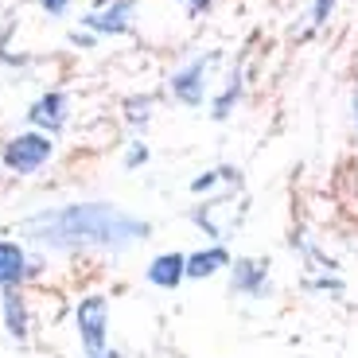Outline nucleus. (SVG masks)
I'll return each mask as SVG.
<instances>
[{"label":"nucleus","instance_id":"f257e3e1","mask_svg":"<svg viewBox=\"0 0 358 358\" xmlns=\"http://www.w3.org/2000/svg\"><path fill=\"white\" fill-rule=\"evenodd\" d=\"M16 230L27 242L59 253H125L129 245L144 242L152 226L113 203H63L51 210H39V215H27Z\"/></svg>","mask_w":358,"mask_h":358},{"label":"nucleus","instance_id":"f03ea898","mask_svg":"<svg viewBox=\"0 0 358 358\" xmlns=\"http://www.w3.org/2000/svg\"><path fill=\"white\" fill-rule=\"evenodd\" d=\"M191 218H195V226L206 238H215V245H222V242H230L234 234H238V226H242L245 203L234 206L230 195H215V199H206V203H199L195 210H191Z\"/></svg>","mask_w":358,"mask_h":358},{"label":"nucleus","instance_id":"7ed1b4c3","mask_svg":"<svg viewBox=\"0 0 358 358\" xmlns=\"http://www.w3.org/2000/svg\"><path fill=\"white\" fill-rule=\"evenodd\" d=\"M74 327H78V343L82 350H86L90 358L101 355V350H109V300L98 292H90L78 300V308H74Z\"/></svg>","mask_w":358,"mask_h":358},{"label":"nucleus","instance_id":"20e7f679","mask_svg":"<svg viewBox=\"0 0 358 358\" xmlns=\"http://www.w3.org/2000/svg\"><path fill=\"white\" fill-rule=\"evenodd\" d=\"M51 156H55V141L36 129V133L12 136V141L4 144L0 160H4V168H8V171H16V176H36V171L51 160Z\"/></svg>","mask_w":358,"mask_h":358},{"label":"nucleus","instance_id":"39448f33","mask_svg":"<svg viewBox=\"0 0 358 358\" xmlns=\"http://www.w3.org/2000/svg\"><path fill=\"white\" fill-rule=\"evenodd\" d=\"M273 292V268L265 257H234L230 261V296L265 300Z\"/></svg>","mask_w":358,"mask_h":358},{"label":"nucleus","instance_id":"423d86ee","mask_svg":"<svg viewBox=\"0 0 358 358\" xmlns=\"http://www.w3.org/2000/svg\"><path fill=\"white\" fill-rule=\"evenodd\" d=\"M218 55H199V59H191V63H183L176 74L168 78L171 94H176V101H183V106H203L206 90H210V66H215Z\"/></svg>","mask_w":358,"mask_h":358},{"label":"nucleus","instance_id":"0eeeda50","mask_svg":"<svg viewBox=\"0 0 358 358\" xmlns=\"http://www.w3.org/2000/svg\"><path fill=\"white\" fill-rule=\"evenodd\" d=\"M144 280L152 288H160V292H176L183 280H187V253H160V257L148 261V268H144Z\"/></svg>","mask_w":358,"mask_h":358},{"label":"nucleus","instance_id":"6e6552de","mask_svg":"<svg viewBox=\"0 0 358 358\" xmlns=\"http://www.w3.org/2000/svg\"><path fill=\"white\" fill-rule=\"evenodd\" d=\"M0 315H4V331L16 347H27L31 339V312H27V300L20 288H4L0 296Z\"/></svg>","mask_w":358,"mask_h":358},{"label":"nucleus","instance_id":"1a4fd4ad","mask_svg":"<svg viewBox=\"0 0 358 358\" xmlns=\"http://www.w3.org/2000/svg\"><path fill=\"white\" fill-rule=\"evenodd\" d=\"M133 12H136V0H109L106 8L90 12L86 27L98 31V36H125V31H133Z\"/></svg>","mask_w":358,"mask_h":358},{"label":"nucleus","instance_id":"9d476101","mask_svg":"<svg viewBox=\"0 0 358 358\" xmlns=\"http://www.w3.org/2000/svg\"><path fill=\"white\" fill-rule=\"evenodd\" d=\"M31 273H36V261L27 257L24 245L0 238V288H20Z\"/></svg>","mask_w":358,"mask_h":358},{"label":"nucleus","instance_id":"9b49d317","mask_svg":"<svg viewBox=\"0 0 358 358\" xmlns=\"http://www.w3.org/2000/svg\"><path fill=\"white\" fill-rule=\"evenodd\" d=\"M27 121H31L39 133L55 136L59 129L66 125V94H63V90H51V94L36 98V106L27 109Z\"/></svg>","mask_w":358,"mask_h":358},{"label":"nucleus","instance_id":"f8f14e48","mask_svg":"<svg viewBox=\"0 0 358 358\" xmlns=\"http://www.w3.org/2000/svg\"><path fill=\"white\" fill-rule=\"evenodd\" d=\"M230 250L226 245H206V250L199 253H187V280H210L218 277V273H226L230 268Z\"/></svg>","mask_w":358,"mask_h":358},{"label":"nucleus","instance_id":"ddd939ff","mask_svg":"<svg viewBox=\"0 0 358 358\" xmlns=\"http://www.w3.org/2000/svg\"><path fill=\"white\" fill-rule=\"evenodd\" d=\"M218 183H242V176H238V168H210V171L191 179V195H206V191H215Z\"/></svg>","mask_w":358,"mask_h":358},{"label":"nucleus","instance_id":"4468645a","mask_svg":"<svg viewBox=\"0 0 358 358\" xmlns=\"http://www.w3.org/2000/svg\"><path fill=\"white\" fill-rule=\"evenodd\" d=\"M238 98H242V74L234 71L230 78H226L222 94L215 98V109H210V117H215V121H226V117H230V109L238 106Z\"/></svg>","mask_w":358,"mask_h":358},{"label":"nucleus","instance_id":"2eb2a0df","mask_svg":"<svg viewBox=\"0 0 358 358\" xmlns=\"http://www.w3.org/2000/svg\"><path fill=\"white\" fill-rule=\"evenodd\" d=\"M331 12H335V0H312V8H308V24L323 27L327 20H331Z\"/></svg>","mask_w":358,"mask_h":358},{"label":"nucleus","instance_id":"dca6fc26","mask_svg":"<svg viewBox=\"0 0 358 358\" xmlns=\"http://www.w3.org/2000/svg\"><path fill=\"white\" fill-rule=\"evenodd\" d=\"M144 160H148V148H144L141 141H133V144H129V152H125V164H129V168H136V164H144Z\"/></svg>","mask_w":358,"mask_h":358},{"label":"nucleus","instance_id":"f3484780","mask_svg":"<svg viewBox=\"0 0 358 358\" xmlns=\"http://www.w3.org/2000/svg\"><path fill=\"white\" fill-rule=\"evenodd\" d=\"M39 8H43L47 16H63V12L71 8V0H39Z\"/></svg>","mask_w":358,"mask_h":358},{"label":"nucleus","instance_id":"a211bd4d","mask_svg":"<svg viewBox=\"0 0 358 358\" xmlns=\"http://www.w3.org/2000/svg\"><path fill=\"white\" fill-rule=\"evenodd\" d=\"M179 4H183V8L191 12V16H203V12L210 8V4H215V0H179Z\"/></svg>","mask_w":358,"mask_h":358},{"label":"nucleus","instance_id":"6ab92c4d","mask_svg":"<svg viewBox=\"0 0 358 358\" xmlns=\"http://www.w3.org/2000/svg\"><path fill=\"white\" fill-rule=\"evenodd\" d=\"M94 358H125L121 350H101V355H94Z\"/></svg>","mask_w":358,"mask_h":358},{"label":"nucleus","instance_id":"aec40b11","mask_svg":"<svg viewBox=\"0 0 358 358\" xmlns=\"http://www.w3.org/2000/svg\"><path fill=\"white\" fill-rule=\"evenodd\" d=\"M355 129H358V94H355Z\"/></svg>","mask_w":358,"mask_h":358}]
</instances>
